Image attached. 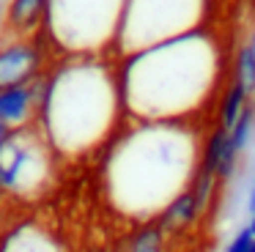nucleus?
Returning a JSON list of instances; mask_svg holds the SVG:
<instances>
[{"instance_id": "obj_1", "label": "nucleus", "mask_w": 255, "mask_h": 252, "mask_svg": "<svg viewBox=\"0 0 255 252\" xmlns=\"http://www.w3.org/2000/svg\"><path fill=\"white\" fill-rule=\"evenodd\" d=\"M200 148L192 124L134 121L107 145L105 186L113 206L140 225L154 222L192 186Z\"/></svg>"}, {"instance_id": "obj_2", "label": "nucleus", "mask_w": 255, "mask_h": 252, "mask_svg": "<svg viewBox=\"0 0 255 252\" xmlns=\"http://www.w3.org/2000/svg\"><path fill=\"white\" fill-rule=\"evenodd\" d=\"M124 96L105 55L63 58L44 74L39 129L55 156H91L121 131Z\"/></svg>"}, {"instance_id": "obj_3", "label": "nucleus", "mask_w": 255, "mask_h": 252, "mask_svg": "<svg viewBox=\"0 0 255 252\" xmlns=\"http://www.w3.org/2000/svg\"><path fill=\"white\" fill-rule=\"evenodd\" d=\"M217 52L203 33L170 38L143 52L127 55L118 66L124 110L137 121L189 124L211 96Z\"/></svg>"}, {"instance_id": "obj_4", "label": "nucleus", "mask_w": 255, "mask_h": 252, "mask_svg": "<svg viewBox=\"0 0 255 252\" xmlns=\"http://www.w3.org/2000/svg\"><path fill=\"white\" fill-rule=\"evenodd\" d=\"M127 0H50L41 36L69 58L102 55L118 41Z\"/></svg>"}, {"instance_id": "obj_5", "label": "nucleus", "mask_w": 255, "mask_h": 252, "mask_svg": "<svg viewBox=\"0 0 255 252\" xmlns=\"http://www.w3.org/2000/svg\"><path fill=\"white\" fill-rule=\"evenodd\" d=\"M200 8L203 0H127L116 49L127 58L187 36L198 25Z\"/></svg>"}, {"instance_id": "obj_6", "label": "nucleus", "mask_w": 255, "mask_h": 252, "mask_svg": "<svg viewBox=\"0 0 255 252\" xmlns=\"http://www.w3.org/2000/svg\"><path fill=\"white\" fill-rule=\"evenodd\" d=\"M55 151L50 148L47 137L39 126L17 129L0 148V173L6 192L17 197L41 195L44 186L52 181Z\"/></svg>"}, {"instance_id": "obj_7", "label": "nucleus", "mask_w": 255, "mask_h": 252, "mask_svg": "<svg viewBox=\"0 0 255 252\" xmlns=\"http://www.w3.org/2000/svg\"><path fill=\"white\" fill-rule=\"evenodd\" d=\"M47 71V38L41 33L0 44V91L28 88Z\"/></svg>"}, {"instance_id": "obj_8", "label": "nucleus", "mask_w": 255, "mask_h": 252, "mask_svg": "<svg viewBox=\"0 0 255 252\" xmlns=\"http://www.w3.org/2000/svg\"><path fill=\"white\" fill-rule=\"evenodd\" d=\"M41 93H44V77L28 88L0 91V124H6L11 131L39 126Z\"/></svg>"}, {"instance_id": "obj_9", "label": "nucleus", "mask_w": 255, "mask_h": 252, "mask_svg": "<svg viewBox=\"0 0 255 252\" xmlns=\"http://www.w3.org/2000/svg\"><path fill=\"white\" fill-rule=\"evenodd\" d=\"M47 8H50V0H8L6 16H3V30L11 38L39 36L44 30Z\"/></svg>"}, {"instance_id": "obj_10", "label": "nucleus", "mask_w": 255, "mask_h": 252, "mask_svg": "<svg viewBox=\"0 0 255 252\" xmlns=\"http://www.w3.org/2000/svg\"><path fill=\"white\" fill-rule=\"evenodd\" d=\"M0 252H63L61 244L47 230L33 225H19L17 230L0 236Z\"/></svg>"}, {"instance_id": "obj_11", "label": "nucleus", "mask_w": 255, "mask_h": 252, "mask_svg": "<svg viewBox=\"0 0 255 252\" xmlns=\"http://www.w3.org/2000/svg\"><path fill=\"white\" fill-rule=\"evenodd\" d=\"M200 214L203 211H200L198 200H195V192L187 189V192H181V195H178L154 222L162 228V233H178V230L192 228V225L198 222Z\"/></svg>"}, {"instance_id": "obj_12", "label": "nucleus", "mask_w": 255, "mask_h": 252, "mask_svg": "<svg viewBox=\"0 0 255 252\" xmlns=\"http://www.w3.org/2000/svg\"><path fill=\"white\" fill-rule=\"evenodd\" d=\"M165 247V233L156 222H143L129 239V252H162Z\"/></svg>"}, {"instance_id": "obj_13", "label": "nucleus", "mask_w": 255, "mask_h": 252, "mask_svg": "<svg viewBox=\"0 0 255 252\" xmlns=\"http://www.w3.org/2000/svg\"><path fill=\"white\" fill-rule=\"evenodd\" d=\"M253 241H255V236H253V230H250V225H247V228H242V230H239V233L231 239V244H228L225 252H250Z\"/></svg>"}, {"instance_id": "obj_14", "label": "nucleus", "mask_w": 255, "mask_h": 252, "mask_svg": "<svg viewBox=\"0 0 255 252\" xmlns=\"http://www.w3.org/2000/svg\"><path fill=\"white\" fill-rule=\"evenodd\" d=\"M8 137H11V129H8L6 124H0V148L6 145V140H8Z\"/></svg>"}, {"instance_id": "obj_15", "label": "nucleus", "mask_w": 255, "mask_h": 252, "mask_svg": "<svg viewBox=\"0 0 255 252\" xmlns=\"http://www.w3.org/2000/svg\"><path fill=\"white\" fill-rule=\"evenodd\" d=\"M250 208L255 211V184H253V192H250Z\"/></svg>"}, {"instance_id": "obj_16", "label": "nucleus", "mask_w": 255, "mask_h": 252, "mask_svg": "<svg viewBox=\"0 0 255 252\" xmlns=\"http://www.w3.org/2000/svg\"><path fill=\"white\" fill-rule=\"evenodd\" d=\"M250 230H253V236H255V211H253V219H250Z\"/></svg>"}, {"instance_id": "obj_17", "label": "nucleus", "mask_w": 255, "mask_h": 252, "mask_svg": "<svg viewBox=\"0 0 255 252\" xmlns=\"http://www.w3.org/2000/svg\"><path fill=\"white\" fill-rule=\"evenodd\" d=\"M3 192H6V186H3V173H0V195H3Z\"/></svg>"}, {"instance_id": "obj_18", "label": "nucleus", "mask_w": 255, "mask_h": 252, "mask_svg": "<svg viewBox=\"0 0 255 252\" xmlns=\"http://www.w3.org/2000/svg\"><path fill=\"white\" fill-rule=\"evenodd\" d=\"M250 252H255V241H253V247H250Z\"/></svg>"}]
</instances>
